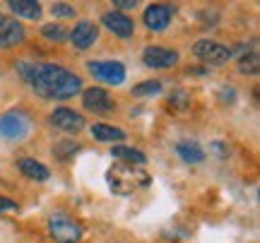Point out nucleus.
Returning a JSON list of instances; mask_svg holds the SVG:
<instances>
[{"label":"nucleus","instance_id":"15","mask_svg":"<svg viewBox=\"0 0 260 243\" xmlns=\"http://www.w3.org/2000/svg\"><path fill=\"white\" fill-rule=\"evenodd\" d=\"M8 8L15 12V17H22V19L41 17V3H37V0H10Z\"/></svg>","mask_w":260,"mask_h":243},{"label":"nucleus","instance_id":"17","mask_svg":"<svg viewBox=\"0 0 260 243\" xmlns=\"http://www.w3.org/2000/svg\"><path fill=\"white\" fill-rule=\"evenodd\" d=\"M176 154L181 159L186 161V164H200L205 161V150L193 140H183L176 145Z\"/></svg>","mask_w":260,"mask_h":243},{"label":"nucleus","instance_id":"12","mask_svg":"<svg viewBox=\"0 0 260 243\" xmlns=\"http://www.w3.org/2000/svg\"><path fill=\"white\" fill-rule=\"evenodd\" d=\"M171 17H174V8H169V5H164V3H154V5H149L147 10H145V15H142V19H145V27L149 29V31H167V27L171 24Z\"/></svg>","mask_w":260,"mask_h":243},{"label":"nucleus","instance_id":"22","mask_svg":"<svg viewBox=\"0 0 260 243\" xmlns=\"http://www.w3.org/2000/svg\"><path fill=\"white\" fill-rule=\"evenodd\" d=\"M161 92V82L159 80H145V82H140V84H135L133 89H130V94L133 96H154V94H159Z\"/></svg>","mask_w":260,"mask_h":243},{"label":"nucleus","instance_id":"25","mask_svg":"<svg viewBox=\"0 0 260 243\" xmlns=\"http://www.w3.org/2000/svg\"><path fill=\"white\" fill-rule=\"evenodd\" d=\"M3 212H17V202L10 197H0V215Z\"/></svg>","mask_w":260,"mask_h":243},{"label":"nucleus","instance_id":"3","mask_svg":"<svg viewBox=\"0 0 260 243\" xmlns=\"http://www.w3.org/2000/svg\"><path fill=\"white\" fill-rule=\"evenodd\" d=\"M29 132H31V118H29L27 111L12 109V111L0 116V135L5 140L19 142V140H24Z\"/></svg>","mask_w":260,"mask_h":243},{"label":"nucleus","instance_id":"19","mask_svg":"<svg viewBox=\"0 0 260 243\" xmlns=\"http://www.w3.org/2000/svg\"><path fill=\"white\" fill-rule=\"evenodd\" d=\"M80 152V145L73 140H60L53 145V157H56L58 161H70Z\"/></svg>","mask_w":260,"mask_h":243},{"label":"nucleus","instance_id":"13","mask_svg":"<svg viewBox=\"0 0 260 243\" xmlns=\"http://www.w3.org/2000/svg\"><path fill=\"white\" fill-rule=\"evenodd\" d=\"M24 27L15 17H3L0 22V48H12L24 41Z\"/></svg>","mask_w":260,"mask_h":243},{"label":"nucleus","instance_id":"6","mask_svg":"<svg viewBox=\"0 0 260 243\" xmlns=\"http://www.w3.org/2000/svg\"><path fill=\"white\" fill-rule=\"evenodd\" d=\"M193 53L207 65H222L232 58V48L219 44V41H212V39H200L193 44Z\"/></svg>","mask_w":260,"mask_h":243},{"label":"nucleus","instance_id":"16","mask_svg":"<svg viewBox=\"0 0 260 243\" xmlns=\"http://www.w3.org/2000/svg\"><path fill=\"white\" fill-rule=\"evenodd\" d=\"M92 137L99 142H121V140H125V132L118 125H111V123H94Z\"/></svg>","mask_w":260,"mask_h":243},{"label":"nucleus","instance_id":"9","mask_svg":"<svg viewBox=\"0 0 260 243\" xmlns=\"http://www.w3.org/2000/svg\"><path fill=\"white\" fill-rule=\"evenodd\" d=\"M68 39L75 46V51H87V48H92L99 41V27L94 22H89V19H82L73 29H68Z\"/></svg>","mask_w":260,"mask_h":243},{"label":"nucleus","instance_id":"7","mask_svg":"<svg viewBox=\"0 0 260 243\" xmlns=\"http://www.w3.org/2000/svg\"><path fill=\"white\" fill-rule=\"evenodd\" d=\"M178 51L169 46H147L142 51V63L152 70H167L178 63Z\"/></svg>","mask_w":260,"mask_h":243},{"label":"nucleus","instance_id":"10","mask_svg":"<svg viewBox=\"0 0 260 243\" xmlns=\"http://www.w3.org/2000/svg\"><path fill=\"white\" fill-rule=\"evenodd\" d=\"M102 24L111 31L113 37H118V39H133L135 37V22H133V17H128L125 12H118V10L104 12Z\"/></svg>","mask_w":260,"mask_h":243},{"label":"nucleus","instance_id":"4","mask_svg":"<svg viewBox=\"0 0 260 243\" xmlns=\"http://www.w3.org/2000/svg\"><path fill=\"white\" fill-rule=\"evenodd\" d=\"M48 234L56 238V243H80L82 238V226L77 219L58 212L48 219Z\"/></svg>","mask_w":260,"mask_h":243},{"label":"nucleus","instance_id":"18","mask_svg":"<svg viewBox=\"0 0 260 243\" xmlns=\"http://www.w3.org/2000/svg\"><path fill=\"white\" fill-rule=\"evenodd\" d=\"M111 157L113 159H121L128 161V164H135V166H145V161H147V157L142 154L140 150H135V147H125V145H116V147H111Z\"/></svg>","mask_w":260,"mask_h":243},{"label":"nucleus","instance_id":"23","mask_svg":"<svg viewBox=\"0 0 260 243\" xmlns=\"http://www.w3.org/2000/svg\"><path fill=\"white\" fill-rule=\"evenodd\" d=\"M41 37L46 39V41H56V44H60V41L68 39V29H65L63 24H58V22H53V24H44V27H41Z\"/></svg>","mask_w":260,"mask_h":243},{"label":"nucleus","instance_id":"1","mask_svg":"<svg viewBox=\"0 0 260 243\" xmlns=\"http://www.w3.org/2000/svg\"><path fill=\"white\" fill-rule=\"evenodd\" d=\"M17 73L24 82L44 99H70L84 89L82 80L68 67L56 63H19Z\"/></svg>","mask_w":260,"mask_h":243},{"label":"nucleus","instance_id":"2","mask_svg":"<svg viewBox=\"0 0 260 243\" xmlns=\"http://www.w3.org/2000/svg\"><path fill=\"white\" fill-rule=\"evenodd\" d=\"M109 186L116 195H130L138 188H147L152 183V176L142 166H133V164H116L109 171Z\"/></svg>","mask_w":260,"mask_h":243},{"label":"nucleus","instance_id":"5","mask_svg":"<svg viewBox=\"0 0 260 243\" xmlns=\"http://www.w3.org/2000/svg\"><path fill=\"white\" fill-rule=\"evenodd\" d=\"M87 70H89V75L96 82H102V84L118 87V84L125 82V65L118 63V60H89Z\"/></svg>","mask_w":260,"mask_h":243},{"label":"nucleus","instance_id":"26","mask_svg":"<svg viewBox=\"0 0 260 243\" xmlns=\"http://www.w3.org/2000/svg\"><path fill=\"white\" fill-rule=\"evenodd\" d=\"M138 8V3L135 0H121V3H116V10L121 12V10H135Z\"/></svg>","mask_w":260,"mask_h":243},{"label":"nucleus","instance_id":"20","mask_svg":"<svg viewBox=\"0 0 260 243\" xmlns=\"http://www.w3.org/2000/svg\"><path fill=\"white\" fill-rule=\"evenodd\" d=\"M167 106H169V111H183V109H188L190 106V96H188L186 89H171V94L167 96Z\"/></svg>","mask_w":260,"mask_h":243},{"label":"nucleus","instance_id":"8","mask_svg":"<svg viewBox=\"0 0 260 243\" xmlns=\"http://www.w3.org/2000/svg\"><path fill=\"white\" fill-rule=\"evenodd\" d=\"M82 106L87 111L104 116V113L116 111V99L102 87H89V89H82Z\"/></svg>","mask_w":260,"mask_h":243},{"label":"nucleus","instance_id":"21","mask_svg":"<svg viewBox=\"0 0 260 243\" xmlns=\"http://www.w3.org/2000/svg\"><path fill=\"white\" fill-rule=\"evenodd\" d=\"M239 70H241L243 75H258L260 70V56L258 51H246L239 60Z\"/></svg>","mask_w":260,"mask_h":243},{"label":"nucleus","instance_id":"24","mask_svg":"<svg viewBox=\"0 0 260 243\" xmlns=\"http://www.w3.org/2000/svg\"><path fill=\"white\" fill-rule=\"evenodd\" d=\"M51 12H53V17H75L77 10H75L70 3H53V5H51Z\"/></svg>","mask_w":260,"mask_h":243},{"label":"nucleus","instance_id":"14","mask_svg":"<svg viewBox=\"0 0 260 243\" xmlns=\"http://www.w3.org/2000/svg\"><path fill=\"white\" fill-rule=\"evenodd\" d=\"M17 168L27 178H31V181H39V183H44V181H48V178H51V171H48V166H44L41 161L31 159V157H22V159H17Z\"/></svg>","mask_w":260,"mask_h":243},{"label":"nucleus","instance_id":"27","mask_svg":"<svg viewBox=\"0 0 260 243\" xmlns=\"http://www.w3.org/2000/svg\"><path fill=\"white\" fill-rule=\"evenodd\" d=\"M0 22H3V15H0Z\"/></svg>","mask_w":260,"mask_h":243},{"label":"nucleus","instance_id":"11","mask_svg":"<svg viewBox=\"0 0 260 243\" xmlns=\"http://www.w3.org/2000/svg\"><path fill=\"white\" fill-rule=\"evenodd\" d=\"M48 123L63 132H80V130H84V125H87L82 113L73 111V109H65V106L53 109L51 116H48Z\"/></svg>","mask_w":260,"mask_h":243}]
</instances>
